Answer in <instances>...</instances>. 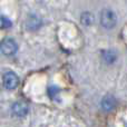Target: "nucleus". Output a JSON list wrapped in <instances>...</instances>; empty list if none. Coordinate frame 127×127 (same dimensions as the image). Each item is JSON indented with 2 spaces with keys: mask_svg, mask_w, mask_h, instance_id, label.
<instances>
[{
  "mask_svg": "<svg viewBox=\"0 0 127 127\" xmlns=\"http://www.w3.org/2000/svg\"><path fill=\"white\" fill-rule=\"evenodd\" d=\"M94 20H95L94 16L90 12H84L80 17V22L84 26H90V25L94 22Z\"/></svg>",
  "mask_w": 127,
  "mask_h": 127,
  "instance_id": "6e6552de",
  "label": "nucleus"
},
{
  "mask_svg": "<svg viewBox=\"0 0 127 127\" xmlns=\"http://www.w3.org/2000/svg\"><path fill=\"white\" fill-rule=\"evenodd\" d=\"M115 106H116V99L112 95H106L103 98V100H101V107L106 112L113 110L115 108Z\"/></svg>",
  "mask_w": 127,
  "mask_h": 127,
  "instance_id": "39448f33",
  "label": "nucleus"
},
{
  "mask_svg": "<svg viewBox=\"0 0 127 127\" xmlns=\"http://www.w3.org/2000/svg\"><path fill=\"white\" fill-rule=\"evenodd\" d=\"M29 112V106L25 101H16L12 105V113L18 117H22Z\"/></svg>",
  "mask_w": 127,
  "mask_h": 127,
  "instance_id": "20e7f679",
  "label": "nucleus"
},
{
  "mask_svg": "<svg viewBox=\"0 0 127 127\" xmlns=\"http://www.w3.org/2000/svg\"><path fill=\"white\" fill-rule=\"evenodd\" d=\"M19 85V77L13 71H7L3 75V86L9 90H12Z\"/></svg>",
  "mask_w": 127,
  "mask_h": 127,
  "instance_id": "7ed1b4c3",
  "label": "nucleus"
},
{
  "mask_svg": "<svg viewBox=\"0 0 127 127\" xmlns=\"http://www.w3.org/2000/svg\"><path fill=\"white\" fill-rule=\"evenodd\" d=\"M116 58H117L116 53H115L114 50H112V49L105 50L103 53V59H104V62L107 64H113L116 60Z\"/></svg>",
  "mask_w": 127,
  "mask_h": 127,
  "instance_id": "0eeeda50",
  "label": "nucleus"
},
{
  "mask_svg": "<svg viewBox=\"0 0 127 127\" xmlns=\"http://www.w3.org/2000/svg\"><path fill=\"white\" fill-rule=\"evenodd\" d=\"M17 49H18L17 42L13 39H11V38H6L0 44V50L6 56H11L13 54H16L17 53Z\"/></svg>",
  "mask_w": 127,
  "mask_h": 127,
  "instance_id": "f03ea898",
  "label": "nucleus"
},
{
  "mask_svg": "<svg viewBox=\"0 0 127 127\" xmlns=\"http://www.w3.org/2000/svg\"><path fill=\"white\" fill-rule=\"evenodd\" d=\"M100 24H101V26L106 29L114 28L117 24V17H116L114 11L109 10V9H105V10L101 11Z\"/></svg>",
  "mask_w": 127,
  "mask_h": 127,
  "instance_id": "f257e3e1",
  "label": "nucleus"
},
{
  "mask_svg": "<svg viewBox=\"0 0 127 127\" xmlns=\"http://www.w3.org/2000/svg\"><path fill=\"white\" fill-rule=\"evenodd\" d=\"M2 26L3 27H10L11 26V22L9 19H7V18H2Z\"/></svg>",
  "mask_w": 127,
  "mask_h": 127,
  "instance_id": "1a4fd4ad",
  "label": "nucleus"
},
{
  "mask_svg": "<svg viewBox=\"0 0 127 127\" xmlns=\"http://www.w3.org/2000/svg\"><path fill=\"white\" fill-rule=\"evenodd\" d=\"M26 25L29 30H37V29H39L40 26H41V20H40L37 16H30V17L27 19Z\"/></svg>",
  "mask_w": 127,
  "mask_h": 127,
  "instance_id": "423d86ee",
  "label": "nucleus"
}]
</instances>
